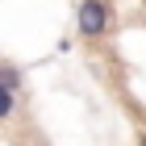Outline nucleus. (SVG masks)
<instances>
[{"instance_id": "obj_3", "label": "nucleus", "mask_w": 146, "mask_h": 146, "mask_svg": "<svg viewBox=\"0 0 146 146\" xmlns=\"http://www.w3.org/2000/svg\"><path fill=\"white\" fill-rule=\"evenodd\" d=\"M13 113H17V92H9V88H0V121H9Z\"/></svg>"}, {"instance_id": "obj_2", "label": "nucleus", "mask_w": 146, "mask_h": 146, "mask_svg": "<svg viewBox=\"0 0 146 146\" xmlns=\"http://www.w3.org/2000/svg\"><path fill=\"white\" fill-rule=\"evenodd\" d=\"M0 88L21 92V88H25V71L17 67V63H4V58H0Z\"/></svg>"}, {"instance_id": "obj_4", "label": "nucleus", "mask_w": 146, "mask_h": 146, "mask_svg": "<svg viewBox=\"0 0 146 146\" xmlns=\"http://www.w3.org/2000/svg\"><path fill=\"white\" fill-rule=\"evenodd\" d=\"M138 146H146V129H142V134H138Z\"/></svg>"}, {"instance_id": "obj_5", "label": "nucleus", "mask_w": 146, "mask_h": 146, "mask_svg": "<svg viewBox=\"0 0 146 146\" xmlns=\"http://www.w3.org/2000/svg\"><path fill=\"white\" fill-rule=\"evenodd\" d=\"M109 4H113V0H109Z\"/></svg>"}, {"instance_id": "obj_1", "label": "nucleus", "mask_w": 146, "mask_h": 146, "mask_svg": "<svg viewBox=\"0 0 146 146\" xmlns=\"http://www.w3.org/2000/svg\"><path fill=\"white\" fill-rule=\"evenodd\" d=\"M113 25H117V13L109 0H75V38L100 42L113 34Z\"/></svg>"}]
</instances>
